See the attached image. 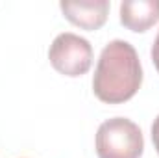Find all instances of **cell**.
<instances>
[{
  "mask_svg": "<svg viewBox=\"0 0 159 158\" xmlns=\"http://www.w3.org/2000/svg\"><path fill=\"white\" fill-rule=\"evenodd\" d=\"M159 21V0H124L120 22L131 32H146Z\"/></svg>",
  "mask_w": 159,
  "mask_h": 158,
  "instance_id": "obj_5",
  "label": "cell"
},
{
  "mask_svg": "<svg viewBox=\"0 0 159 158\" xmlns=\"http://www.w3.org/2000/svg\"><path fill=\"white\" fill-rule=\"evenodd\" d=\"M59 7L67 21L91 32L102 28L109 13L107 0H61Z\"/></svg>",
  "mask_w": 159,
  "mask_h": 158,
  "instance_id": "obj_4",
  "label": "cell"
},
{
  "mask_svg": "<svg viewBox=\"0 0 159 158\" xmlns=\"http://www.w3.org/2000/svg\"><path fill=\"white\" fill-rule=\"evenodd\" d=\"M144 138L131 119L113 117L104 121L96 130L98 158H141Z\"/></svg>",
  "mask_w": 159,
  "mask_h": 158,
  "instance_id": "obj_2",
  "label": "cell"
},
{
  "mask_svg": "<svg viewBox=\"0 0 159 158\" xmlns=\"http://www.w3.org/2000/svg\"><path fill=\"white\" fill-rule=\"evenodd\" d=\"M143 84V67L137 50L124 39L109 41L96 63L93 91L106 104L129 101Z\"/></svg>",
  "mask_w": 159,
  "mask_h": 158,
  "instance_id": "obj_1",
  "label": "cell"
},
{
  "mask_svg": "<svg viewBox=\"0 0 159 158\" xmlns=\"http://www.w3.org/2000/svg\"><path fill=\"white\" fill-rule=\"evenodd\" d=\"M48 60L57 73L72 78L81 77L93 65V47L78 34L63 32L52 41L48 48Z\"/></svg>",
  "mask_w": 159,
  "mask_h": 158,
  "instance_id": "obj_3",
  "label": "cell"
},
{
  "mask_svg": "<svg viewBox=\"0 0 159 158\" xmlns=\"http://www.w3.org/2000/svg\"><path fill=\"white\" fill-rule=\"evenodd\" d=\"M150 54H152V62H154V65H156V69H157V73H159V32H157V36H156V39H154Z\"/></svg>",
  "mask_w": 159,
  "mask_h": 158,
  "instance_id": "obj_6",
  "label": "cell"
},
{
  "mask_svg": "<svg viewBox=\"0 0 159 158\" xmlns=\"http://www.w3.org/2000/svg\"><path fill=\"white\" fill-rule=\"evenodd\" d=\"M152 141H154V147L159 155V116L154 119V125H152Z\"/></svg>",
  "mask_w": 159,
  "mask_h": 158,
  "instance_id": "obj_7",
  "label": "cell"
}]
</instances>
